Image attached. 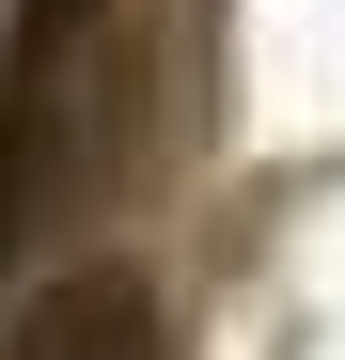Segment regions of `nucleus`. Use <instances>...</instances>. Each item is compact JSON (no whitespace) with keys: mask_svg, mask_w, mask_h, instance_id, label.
I'll use <instances>...</instances> for the list:
<instances>
[{"mask_svg":"<svg viewBox=\"0 0 345 360\" xmlns=\"http://www.w3.org/2000/svg\"><path fill=\"white\" fill-rule=\"evenodd\" d=\"M0 251H16V141H0Z\"/></svg>","mask_w":345,"mask_h":360,"instance_id":"obj_3","label":"nucleus"},{"mask_svg":"<svg viewBox=\"0 0 345 360\" xmlns=\"http://www.w3.org/2000/svg\"><path fill=\"white\" fill-rule=\"evenodd\" d=\"M0 360H172L157 282H142V266H63L16 329H0Z\"/></svg>","mask_w":345,"mask_h":360,"instance_id":"obj_1","label":"nucleus"},{"mask_svg":"<svg viewBox=\"0 0 345 360\" xmlns=\"http://www.w3.org/2000/svg\"><path fill=\"white\" fill-rule=\"evenodd\" d=\"M79 16H94V0H32V47H63V32H79Z\"/></svg>","mask_w":345,"mask_h":360,"instance_id":"obj_2","label":"nucleus"}]
</instances>
